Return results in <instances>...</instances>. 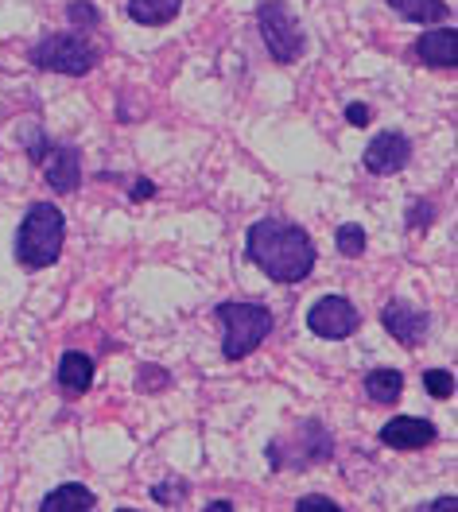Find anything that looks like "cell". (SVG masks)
<instances>
[{"instance_id": "obj_19", "label": "cell", "mask_w": 458, "mask_h": 512, "mask_svg": "<svg viewBox=\"0 0 458 512\" xmlns=\"http://www.w3.org/2000/svg\"><path fill=\"white\" fill-rule=\"evenodd\" d=\"M66 24L74 32H98L101 28V12L94 0H70L66 4Z\"/></svg>"}, {"instance_id": "obj_17", "label": "cell", "mask_w": 458, "mask_h": 512, "mask_svg": "<svg viewBox=\"0 0 458 512\" xmlns=\"http://www.w3.org/2000/svg\"><path fill=\"white\" fill-rule=\"evenodd\" d=\"M183 12V0H129L125 16L140 28H164Z\"/></svg>"}, {"instance_id": "obj_6", "label": "cell", "mask_w": 458, "mask_h": 512, "mask_svg": "<svg viewBox=\"0 0 458 512\" xmlns=\"http://www.w3.org/2000/svg\"><path fill=\"white\" fill-rule=\"evenodd\" d=\"M257 32H261V43L272 55V63L280 66H292L307 47L303 24L295 20V12L284 0H261L257 4Z\"/></svg>"}, {"instance_id": "obj_11", "label": "cell", "mask_w": 458, "mask_h": 512, "mask_svg": "<svg viewBox=\"0 0 458 512\" xmlns=\"http://www.w3.org/2000/svg\"><path fill=\"white\" fill-rule=\"evenodd\" d=\"M377 439L389 450H424L431 443H439V427L420 416H393L377 431Z\"/></svg>"}, {"instance_id": "obj_30", "label": "cell", "mask_w": 458, "mask_h": 512, "mask_svg": "<svg viewBox=\"0 0 458 512\" xmlns=\"http://www.w3.org/2000/svg\"><path fill=\"white\" fill-rule=\"evenodd\" d=\"M117 512H140V509H125V505H121V509H117Z\"/></svg>"}, {"instance_id": "obj_8", "label": "cell", "mask_w": 458, "mask_h": 512, "mask_svg": "<svg viewBox=\"0 0 458 512\" xmlns=\"http://www.w3.org/2000/svg\"><path fill=\"white\" fill-rule=\"evenodd\" d=\"M412 163V140L404 136V132H377L369 144H365V152H361V167L369 171V175H381V179H389V175H400L404 167Z\"/></svg>"}, {"instance_id": "obj_28", "label": "cell", "mask_w": 458, "mask_h": 512, "mask_svg": "<svg viewBox=\"0 0 458 512\" xmlns=\"http://www.w3.org/2000/svg\"><path fill=\"white\" fill-rule=\"evenodd\" d=\"M420 512H458V497H455V493H443V497L427 501V505Z\"/></svg>"}, {"instance_id": "obj_24", "label": "cell", "mask_w": 458, "mask_h": 512, "mask_svg": "<svg viewBox=\"0 0 458 512\" xmlns=\"http://www.w3.org/2000/svg\"><path fill=\"white\" fill-rule=\"evenodd\" d=\"M295 512H346L338 501H330L327 493H307L295 501Z\"/></svg>"}, {"instance_id": "obj_23", "label": "cell", "mask_w": 458, "mask_h": 512, "mask_svg": "<svg viewBox=\"0 0 458 512\" xmlns=\"http://www.w3.org/2000/svg\"><path fill=\"white\" fill-rule=\"evenodd\" d=\"M424 388L431 400H451L455 396V373L451 369H427Z\"/></svg>"}, {"instance_id": "obj_10", "label": "cell", "mask_w": 458, "mask_h": 512, "mask_svg": "<svg viewBox=\"0 0 458 512\" xmlns=\"http://www.w3.org/2000/svg\"><path fill=\"white\" fill-rule=\"evenodd\" d=\"M43 175H47V187L55 194H74L82 187V152L74 144H47L43 152Z\"/></svg>"}, {"instance_id": "obj_12", "label": "cell", "mask_w": 458, "mask_h": 512, "mask_svg": "<svg viewBox=\"0 0 458 512\" xmlns=\"http://www.w3.org/2000/svg\"><path fill=\"white\" fill-rule=\"evenodd\" d=\"M412 55L431 70H455L458 63V32L447 24H435L431 32H424L412 43Z\"/></svg>"}, {"instance_id": "obj_7", "label": "cell", "mask_w": 458, "mask_h": 512, "mask_svg": "<svg viewBox=\"0 0 458 512\" xmlns=\"http://www.w3.org/2000/svg\"><path fill=\"white\" fill-rule=\"evenodd\" d=\"M307 330H311L315 338H327V342L354 338L361 330V311L346 295H323V299H315L311 311H307Z\"/></svg>"}, {"instance_id": "obj_29", "label": "cell", "mask_w": 458, "mask_h": 512, "mask_svg": "<svg viewBox=\"0 0 458 512\" xmlns=\"http://www.w3.org/2000/svg\"><path fill=\"white\" fill-rule=\"evenodd\" d=\"M202 512H237V509H233V501H226V497H214V501L202 505Z\"/></svg>"}, {"instance_id": "obj_21", "label": "cell", "mask_w": 458, "mask_h": 512, "mask_svg": "<svg viewBox=\"0 0 458 512\" xmlns=\"http://www.w3.org/2000/svg\"><path fill=\"white\" fill-rule=\"evenodd\" d=\"M187 493H191V481H187V478H164V481H156V485L148 489V497H152L156 505H164V509H171V505H183V501H187Z\"/></svg>"}, {"instance_id": "obj_13", "label": "cell", "mask_w": 458, "mask_h": 512, "mask_svg": "<svg viewBox=\"0 0 458 512\" xmlns=\"http://www.w3.org/2000/svg\"><path fill=\"white\" fill-rule=\"evenodd\" d=\"M94 373H98V365H94V357L82 350H66L59 357V373H55V384H59V392H63L66 400H78V396H86L90 388H94Z\"/></svg>"}, {"instance_id": "obj_16", "label": "cell", "mask_w": 458, "mask_h": 512, "mask_svg": "<svg viewBox=\"0 0 458 512\" xmlns=\"http://www.w3.org/2000/svg\"><path fill=\"white\" fill-rule=\"evenodd\" d=\"M393 8L400 20L408 24H420V28H435L451 16V4L447 0H385Z\"/></svg>"}, {"instance_id": "obj_25", "label": "cell", "mask_w": 458, "mask_h": 512, "mask_svg": "<svg viewBox=\"0 0 458 512\" xmlns=\"http://www.w3.org/2000/svg\"><path fill=\"white\" fill-rule=\"evenodd\" d=\"M47 136H43V128L32 125L28 128V140H24V148H28V156H32V163H43V152H47Z\"/></svg>"}, {"instance_id": "obj_5", "label": "cell", "mask_w": 458, "mask_h": 512, "mask_svg": "<svg viewBox=\"0 0 458 512\" xmlns=\"http://www.w3.org/2000/svg\"><path fill=\"white\" fill-rule=\"evenodd\" d=\"M214 315L222 322V357L226 361L253 357L276 326L272 311L264 303H249V299H226V303L214 307Z\"/></svg>"}, {"instance_id": "obj_18", "label": "cell", "mask_w": 458, "mask_h": 512, "mask_svg": "<svg viewBox=\"0 0 458 512\" xmlns=\"http://www.w3.org/2000/svg\"><path fill=\"white\" fill-rule=\"evenodd\" d=\"M132 388H136L140 396L167 392V388H171V373H167L164 365H156V361H144V365H136V381H132Z\"/></svg>"}, {"instance_id": "obj_1", "label": "cell", "mask_w": 458, "mask_h": 512, "mask_svg": "<svg viewBox=\"0 0 458 512\" xmlns=\"http://www.w3.org/2000/svg\"><path fill=\"white\" fill-rule=\"evenodd\" d=\"M245 256L272 284H284V288L303 284L319 264V249H315L311 233L288 218H261V222L249 225L245 229Z\"/></svg>"}, {"instance_id": "obj_15", "label": "cell", "mask_w": 458, "mask_h": 512, "mask_svg": "<svg viewBox=\"0 0 458 512\" xmlns=\"http://www.w3.org/2000/svg\"><path fill=\"white\" fill-rule=\"evenodd\" d=\"M361 392L369 396V404H396L404 396V373L393 365H381V369H369L361 377Z\"/></svg>"}, {"instance_id": "obj_14", "label": "cell", "mask_w": 458, "mask_h": 512, "mask_svg": "<svg viewBox=\"0 0 458 512\" xmlns=\"http://www.w3.org/2000/svg\"><path fill=\"white\" fill-rule=\"evenodd\" d=\"M98 509V493L90 485H78V481H63L55 485L43 501H39V512H94Z\"/></svg>"}, {"instance_id": "obj_3", "label": "cell", "mask_w": 458, "mask_h": 512, "mask_svg": "<svg viewBox=\"0 0 458 512\" xmlns=\"http://www.w3.org/2000/svg\"><path fill=\"white\" fill-rule=\"evenodd\" d=\"M66 245V214L55 202H32L28 214L16 225V241H12V253L16 264L28 268V272H43L51 264H59Z\"/></svg>"}, {"instance_id": "obj_2", "label": "cell", "mask_w": 458, "mask_h": 512, "mask_svg": "<svg viewBox=\"0 0 458 512\" xmlns=\"http://www.w3.org/2000/svg\"><path fill=\"white\" fill-rule=\"evenodd\" d=\"M334 458V435L319 416L295 419L292 431H280L264 443V462L272 474H307Z\"/></svg>"}, {"instance_id": "obj_9", "label": "cell", "mask_w": 458, "mask_h": 512, "mask_svg": "<svg viewBox=\"0 0 458 512\" xmlns=\"http://www.w3.org/2000/svg\"><path fill=\"white\" fill-rule=\"evenodd\" d=\"M381 326L389 330V338H393L396 346L416 350V346L427 338V330H431V315H427L420 303L389 299V303L381 307Z\"/></svg>"}, {"instance_id": "obj_4", "label": "cell", "mask_w": 458, "mask_h": 512, "mask_svg": "<svg viewBox=\"0 0 458 512\" xmlns=\"http://www.w3.org/2000/svg\"><path fill=\"white\" fill-rule=\"evenodd\" d=\"M28 63L47 74H63V78H86L101 63V47L86 32H51L39 35L28 47Z\"/></svg>"}, {"instance_id": "obj_22", "label": "cell", "mask_w": 458, "mask_h": 512, "mask_svg": "<svg viewBox=\"0 0 458 512\" xmlns=\"http://www.w3.org/2000/svg\"><path fill=\"white\" fill-rule=\"evenodd\" d=\"M435 214H439V210H435L431 198H412V202H408V214H404V229H408V233H427V229L435 225Z\"/></svg>"}, {"instance_id": "obj_27", "label": "cell", "mask_w": 458, "mask_h": 512, "mask_svg": "<svg viewBox=\"0 0 458 512\" xmlns=\"http://www.w3.org/2000/svg\"><path fill=\"white\" fill-rule=\"evenodd\" d=\"M148 198H156V183L152 179H132V187H129V202H148Z\"/></svg>"}, {"instance_id": "obj_20", "label": "cell", "mask_w": 458, "mask_h": 512, "mask_svg": "<svg viewBox=\"0 0 458 512\" xmlns=\"http://www.w3.org/2000/svg\"><path fill=\"white\" fill-rule=\"evenodd\" d=\"M334 249L346 256V260H358L365 253V229L358 222H342L334 229Z\"/></svg>"}, {"instance_id": "obj_26", "label": "cell", "mask_w": 458, "mask_h": 512, "mask_svg": "<svg viewBox=\"0 0 458 512\" xmlns=\"http://www.w3.org/2000/svg\"><path fill=\"white\" fill-rule=\"evenodd\" d=\"M342 113H346V125H354V128H365L369 121H373V109H369L365 101H350Z\"/></svg>"}]
</instances>
